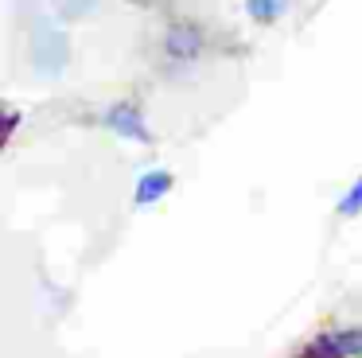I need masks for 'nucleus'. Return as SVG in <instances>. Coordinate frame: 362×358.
Segmentation results:
<instances>
[{
	"mask_svg": "<svg viewBox=\"0 0 362 358\" xmlns=\"http://www.w3.org/2000/svg\"><path fill=\"white\" fill-rule=\"evenodd\" d=\"M32 62H35V70L47 74V78L59 74L63 62H66V39L59 35L55 28H47V23H40L35 35H32Z\"/></svg>",
	"mask_w": 362,
	"mask_h": 358,
	"instance_id": "1",
	"label": "nucleus"
},
{
	"mask_svg": "<svg viewBox=\"0 0 362 358\" xmlns=\"http://www.w3.org/2000/svg\"><path fill=\"white\" fill-rule=\"evenodd\" d=\"M110 125H113V132H121V137L148 140V132H144V125H141V117H136V109H129V105L110 109Z\"/></svg>",
	"mask_w": 362,
	"mask_h": 358,
	"instance_id": "2",
	"label": "nucleus"
},
{
	"mask_svg": "<svg viewBox=\"0 0 362 358\" xmlns=\"http://www.w3.org/2000/svg\"><path fill=\"white\" fill-rule=\"evenodd\" d=\"M168 183H172V179H168L164 171H152V175H144V179H141V191H136V199H141V202L160 199V195L168 191Z\"/></svg>",
	"mask_w": 362,
	"mask_h": 358,
	"instance_id": "3",
	"label": "nucleus"
},
{
	"mask_svg": "<svg viewBox=\"0 0 362 358\" xmlns=\"http://www.w3.org/2000/svg\"><path fill=\"white\" fill-rule=\"evenodd\" d=\"M284 4H288V0H250V16L261 23H273L276 16L284 12Z\"/></svg>",
	"mask_w": 362,
	"mask_h": 358,
	"instance_id": "4",
	"label": "nucleus"
},
{
	"mask_svg": "<svg viewBox=\"0 0 362 358\" xmlns=\"http://www.w3.org/2000/svg\"><path fill=\"white\" fill-rule=\"evenodd\" d=\"M90 8H94V0H59V12H63L66 20H78V16H86Z\"/></svg>",
	"mask_w": 362,
	"mask_h": 358,
	"instance_id": "5",
	"label": "nucleus"
},
{
	"mask_svg": "<svg viewBox=\"0 0 362 358\" xmlns=\"http://www.w3.org/2000/svg\"><path fill=\"white\" fill-rule=\"evenodd\" d=\"M168 47H172V54H195V35L191 31H175Z\"/></svg>",
	"mask_w": 362,
	"mask_h": 358,
	"instance_id": "6",
	"label": "nucleus"
},
{
	"mask_svg": "<svg viewBox=\"0 0 362 358\" xmlns=\"http://www.w3.org/2000/svg\"><path fill=\"white\" fill-rule=\"evenodd\" d=\"M358 207H362V179H358V187H354V191L343 199V207H339V210H343V214H354Z\"/></svg>",
	"mask_w": 362,
	"mask_h": 358,
	"instance_id": "7",
	"label": "nucleus"
}]
</instances>
